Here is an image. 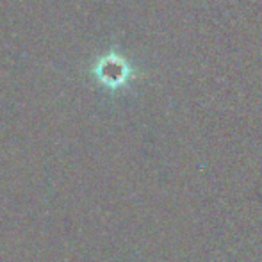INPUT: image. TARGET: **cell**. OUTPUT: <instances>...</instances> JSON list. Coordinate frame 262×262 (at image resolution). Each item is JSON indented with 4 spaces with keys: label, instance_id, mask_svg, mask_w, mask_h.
I'll return each instance as SVG.
<instances>
[]
</instances>
